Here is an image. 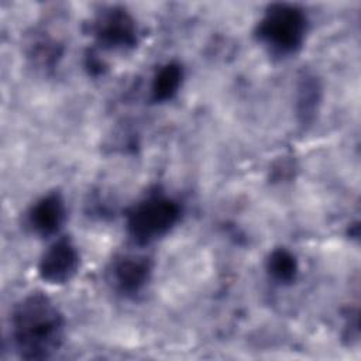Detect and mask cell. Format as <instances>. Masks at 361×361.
Returning a JSON list of instances; mask_svg holds the SVG:
<instances>
[{"mask_svg": "<svg viewBox=\"0 0 361 361\" xmlns=\"http://www.w3.org/2000/svg\"><path fill=\"white\" fill-rule=\"evenodd\" d=\"M10 326L16 351L25 360L49 358L63 340V316L41 292L24 296L14 306Z\"/></svg>", "mask_w": 361, "mask_h": 361, "instance_id": "cell-1", "label": "cell"}, {"mask_svg": "<svg viewBox=\"0 0 361 361\" xmlns=\"http://www.w3.org/2000/svg\"><path fill=\"white\" fill-rule=\"evenodd\" d=\"M307 31L305 11L289 3L271 4L257 27L259 41L274 54H295L303 44Z\"/></svg>", "mask_w": 361, "mask_h": 361, "instance_id": "cell-2", "label": "cell"}, {"mask_svg": "<svg viewBox=\"0 0 361 361\" xmlns=\"http://www.w3.org/2000/svg\"><path fill=\"white\" fill-rule=\"evenodd\" d=\"M180 206L164 195H151L138 202L127 216V230L138 244L165 235L179 220Z\"/></svg>", "mask_w": 361, "mask_h": 361, "instance_id": "cell-3", "label": "cell"}, {"mask_svg": "<svg viewBox=\"0 0 361 361\" xmlns=\"http://www.w3.org/2000/svg\"><path fill=\"white\" fill-rule=\"evenodd\" d=\"M93 32L107 49H130L137 44L135 20L124 8L111 7L102 11L93 23Z\"/></svg>", "mask_w": 361, "mask_h": 361, "instance_id": "cell-4", "label": "cell"}, {"mask_svg": "<svg viewBox=\"0 0 361 361\" xmlns=\"http://www.w3.org/2000/svg\"><path fill=\"white\" fill-rule=\"evenodd\" d=\"M79 268V251L68 237L58 238L41 257L39 276L48 283L62 285L69 282Z\"/></svg>", "mask_w": 361, "mask_h": 361, "instance_id": "cell-5", "label": "cell"}, {"mask_svg": "<svg viewBox=\"0 0 361 361\" xmlns=\"http://www.w3.org/2000/svg\"><path fill=\"white\" fill-rule=\"evenodd\" d=\"M66 220V204L61 193L51 192L34 203L28 213V224L41 237L56 234Z\"/></svg>", "mask_w": 361, "mask_h": 361, "instance_id": "cell-6", "label": "cell"}, {"mask_svg": "<svg viewBox=\"0 0 361 361\" xmlns=\"http://www.w3.org/2000/svg\"><path fill=\"white\" fill-rule=\"evenodd\" d=\"M152 265L149 258L128 255L118 259L113 268L117 288L126 295L138 293L149 281Z\"/></svg>", "mask_w": 361, "mask_h": 361, "instance_id": "cell-7", "label": "cell"}, {"mask_svg": "<svg viewBox=\"0 0 361 361\" xmlns=\"http://www.w3.org/2000/svg\"><path fill=\"white\" fill-rule=\"evenodd\" d=\"M322 100V86L319 79L312 73H303L298 83L296 110L302 124H309L314 120Z\"/></svg>", "mask_w": 361, "mask_h": 361, "instance_id": "cell-8", "label": "cell"}, {"mask_svg": "<svg viewBox=\"0 0 361 361\" xmlns=\"http://www.w3.org/2000/svg\"><path fill=\"white\" fill-rule=\"evenodd\" d=\"M183 79V69L178 62H168L162 65L151 85V99L155 103L171 100L179 90Z\"/></svg>", "mask_w": 361, "mask_h": 361, "instance_id": "cell-9", "label": "cell"}, {"mask_svg": "<svg viewBox=\"0 0 361 361\" xmlns=\"http://www.w3.org/2000/svg\"><path fill=\"white\" fill-rule=\"evenodd\" d=\"M296 257L286 248L274 250L267 259V271L279 283H290L298 275Z\"/></svg>", "mask_w": 361, "mask_h": 361, "instance_id": "cell-10", "label": "cell"}]
</instances>
